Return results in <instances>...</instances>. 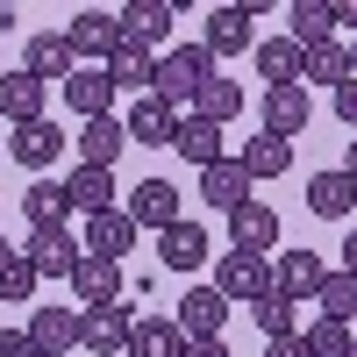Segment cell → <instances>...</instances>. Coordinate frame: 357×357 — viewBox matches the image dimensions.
<instances>
[{"label":"cell","instance_id":"cell-1","mask_svg":"<svg viewBox=\"0 0 357 357\" xmlns=\"http://www.w3.org/2000/svg\"><path fill=\"white\" fill-rule=\"evenodd\" d=\"M207 79H215V57H207V43H178V50L158 57V86H151V100H165V107L178 114V107L200 100Z\"/></svg>","mask_w":357,"mask_h":357},{"label":"cell","instance_id":"cell-2","mask_svg":"<svg viewBox=\"0 0 357 357\" xmlns=\"http://www.w3.org/2000/svg\"><path fill=\"white\" fill-rule=\"evenodd\" d=\"M215 293L222 301H257V293H272V257H250V250H229L215 257Z\"/></svg>","mask_w":357,"mask_h":357},{"label":"cell","instance_id":"cell-3","mask_svg":"<svg viewBox=\"0 0 357 357\" xmlns=\"http://www.w3.org/2000/svg\"><path fill=\"white\" fill-rule=\"evenodd\" d=\"M129 222L165 236V229H178V222H186V193H178L172 178H143V186L129 193Z\"/></svg>","mask_w":357,"mask_h":357},{"label":"cell","instance_id":"cell-4","mask_svg":"<svg viewBox=\"0 0 357 357\" xmlns=\"http://www.w3.org/2000/svg\"><path fill=\"white\" fill-rule=\"evenodd\" d=\"M229 307L236 301H222V293L215 286H186V301H178V336H186V343H207V336H222L229 329Z\"/></svg>","mask_w":357,"mask_h":357},{"label":"cell","instance_id":"cell-5","mask_svg":"<svg viewBox=\"0 0 357 357\" xmlns=\"http://www.w3.org/2000/svg\"><path fill=\"white\" fill-rule=\"evenodd\" d=\"M321 279H329V264H321L307 243H301V250H286V257H272V293H279V301H293V307L314 301Z\"/></svg>","mask_w":357,"mask_h":357},{"label":"cell","instance_id":"cell-6","mask_svg":"<svg viewBox=\"0 0 357 357\" xmlns=\"http://www.w3.org/2000/svg\"><path fill=\"white\" fill-rule=\"evenodd\" d=\"M72 57H93V65H107L114 50H122V15H100V8H79L72 29H65Z\"/></svg>","mask_w":357,"mask_h":357},{"label":"cell","instance_id":"cell-7","mask_svg":"<svg viewBox=\"0 0 357 357\" xmlns=\"http://www.w3.org/2000/svg\"><path fill=\"white\" fill-rule=\"evenodd\" d=\"M79 257H86V243L72 236V222H57V229H36V236H29V264H36L43 279H72V272H79Z\"/></svg>","mask_w":357,"mask_h":357},{"label":"cell","instance_id":"cell-8","mask_svg":"<svg viewBox=\"0 0 357 357\" xmlns=\"http://www.w3.org/2000/svg\"><path fill=\"white\" fill-rule=\"evenodd\" d=\"M22 329H29V343H36V357H72V343H79V329H86V314H72V307H36Z\"/></svg>","mask_w":357,"mask_h":357},{"label":"cell","instance_id":"cell-9","mask_svg":"<svg viewBox=\"0 0 357 357\" xmlns=\"http://www.w3.org/2000/svg\"><path fill=\"white\" fill-rule=\"evenodd\" d=\"M43 93L50 86L36 79V72H0V122H15V129H29V122H43Z\"/></svg>","mask_w":357,"mask_h":357},{"label":"cell","instance_id":"cell-10","mask_svg":"<svg viewBox=\"0 0 357 357\" xmlns=\"http://www.w3.org/2000/svg\"><path fill=\"white\" fill-rule=\"evenodd\" d=\"M307 114H314V100H307V86H264V136H279V143H293L307 129Z\"/></svg>","mask_w":357,"mask_h":357},{"label":"cell","instance_id":"cell-11","mask_svg":"<svg viewBox=\"0 0 357 357\" xmlns=\"http://www.w3.org/2000/svg\"><path fill=\"white\" fill-rule=\"evenodd\" d=\"M129 329H136V314L114 301V307H86V329H79V350H93V357H114V350H129Z\"/></svg>","mask_w":357,"mask_h":357},{"label":"cell","instance_id":"cell-12","mask_svg":"<svg viewBox=\"0 0 357 357\" xmlns=\"http://www.w3.org/2000/svg\"><path fill=\"white\" fill-rule=\"evenodd\" d=\"M272 243H279V215H272L264 200H243V207L229 215V250H250V257H264Z\"/></svg>","mask_w":357,"mask_h":357},{"label":"cell","instance_id":"cell-13","mask_svg":"<svg viewBox=\"0 0 357 357\" xmlns=\"http://www.w3.org/2000/svg\"><path fill=\"white\" fill-rule=\"evenodd\" d=\"M178 122H186V114H172L165 100L143 93V100L129 107V143H143V151H172V143H178Z\"/></svg>","mask_w":357,"mask_h":357},{"label":"cell","instance_id":"cell-14","mask_svg":"<svg viewBox=\"0 0 357 357\" xmlns=\"http://www.w3.org/2000/svg\"><path fill=\"white\" fill-rule=\"evenodd\" d=\"M57 93L72 100V114H86V122H100V114H114V79L100 72V65H79Z\"/></svg>","mask_w":357,"mask_h":357},{"label":"cell","instance_id":"cell-15","mask_svg":"<svg viewBox=\"0 0 357 357\" xmlns=\"http://www.w3.org/2000/svg\"><path fill=\"white\" fill-rule=\"evenodd\" d=\"M72 293H79V307H114V301H122V264H114V257H79Z\"/></svg>","mask_w":357,"mask_h":357},{"label":"cell","instance_id":"cell-16","mask_svg":"<svg viewBox=\"0 0 357 357\" xmlns=\"http://www.w3.org/2000/svg\"><path fill=\"white\" fill-rule=\"evenodd\" d=\"M136 250V222H129V207H107V215L86 222V257H114L122 264Z\"/></svg>","mask_w":357,"mask_h":357},{"label":"cell","instance_id":"cell-17","mask_svg":"<svg viewBox=\"0 0 357 357\" xmlns=\"http://www.w3.org/2000/svg\"><path fill=\"white\" fill-rule=\"evenodd\" d=\"M200 200H207V207H222V215H236V207L250 200V172H243V158L207 165V172H200Z\"/></svg>","mask_w":357,"mask_h":357},{"label":"cell","instance_id":"cell-18","mask_svg":"<svg viewBox=\"0 0 357 357\" xmlns=\"http://www.w3.org/2000/svg\"><path fill=\"white\" fill-rule=\"evenodd\" d=\"M172 22H178L172 0H129V8H122V36L143 43V50H158V43L172 36Z\"/></svg>","mask_w":357,"mask_h":357},{"label":"cell","instance_id":"cell-19","mask_svg":"<svg viewBox=\"0 0 357 357\" xmlns=\"http://www.w3.org/2000/svg\"><path fill=\"white\" fill-rule=\"evenodd\" d=\"M122 151H129V122H114V114H100V122L79 129V165L114 172V158H122Z\"/></svg>","mask_w":357,"mask_h":357},{"label":"cell","instance_id":"cell-20","mask_svg":"<svg viewBox=\"0 0 357 357\" xmlns=\"http://www.w3.org/2000/svg\"><path fill=\"white\" fill-rule=\"evenodd\" d=\"M250 29H257L250 8H215L200 43H207V57H236V50H257V43H250Z\"/></svg>","mask_w":357,"mask_h":357},{"label":"cell","instance_id":"cell-21","mask_svg":"<svg viewBox=\"0 0 357 357\" xmlns=\"http://www.w3.org/2000/svg\"><path fill=\"white\" fill-rule=\"evenodd\" d=\"M29 72H36L43 86H65L79 72V57H72V43L57 36V29H36V36H29Z\"/></svg>","mask_w":357,"mask_h":357},{"label":"cell","instance_id":"cell-22","mask_svg":"<svg viewBox=\"0 0 357 357\" xmlns=\"http://www.w3.org/2000/svg\"><path fill=\"white\" fill-rule=\"evenodd\" d=\"M158 257H165V272H178V279L200 272V264H207V229H200V222L165 229V236H158Z\"/></svg>","mask_w":357,"mask_h":357},{"label":"cell","instance_id":"cell-23","mask_svg":"<svg viewBox=\"0 0 357 357\" xmlns=\"http://www.w3.org/2000/svg\"><path fill=\"white\" fill-rule=\"evenodd\" d=\"M307 207H314L321 222H343L350 207H357V178H350L343 165H336V172H314V178H307Z\"/></svg>","mask_w":357,"mask_h":357},{"label":"cell","instance_id":"cell-24","mask_svg":"<svg viewBox=\"0 0 357 357\" xmlns=\"http://www.w3.org/2000/svg\"><path fill=\"white\" fill-rule=\"evenodd\" d=\"M129 357H186L178 321H172V314H136V329H129Z\"/></svg>","mask_w":357,"mask_h":357},{"label":"cell","instance_id":"cell-25","mask_svg":"<svg viewBox=\"0 0 357 357\" xmlns=\"http://www.w3.org/2000/svg\"><path fill=\"white\" fill-rule=\"evenodd\" d=\"M350 79H357L350 43H314V50L301 57V86H350Z\"/></svg>","mask_w":357,"mask_h":357},{"label":"cell","instance_id":"cell-26","mask_svg":"<svg viewBox=\"0 0 357 357\" xmlns=\"http://www.w3.org/2000/svg\"><path fill=\"white\" fill-rule=\"evenodd\" d=\"M65 129H57V122H29V129H15V158L29 165V172H50L57 158H65Z\"/></svg>","mask_w":357,"mask_h":357},{"label":"cell","instance_id":"cell-27","mask_svg":"<svg viewBox=\"0 0 357 357\" xmlns=\"http://www.w3.org/2000/svg\"><path fill=\"white\" fill-rule=\"evenodd\" d=\"M65 193H72V215H86V222H93V215H107V207H114V172L79 165V172L65 178Z\"/></svg>","mask_w":357,"mask_h":357},{"label":"cell","instance_id":"cell-28","mask_svg":"<svg viewBox=\"0 0 357 357\" xmlns=\"http://www.w3.org/2000/svg\"><path fill=\"white\" fill-rule=\"evenodd\" d=\"M250 57H257V79H264V86H301V57H307V50L293 43V36H272V43H257Z\"/></svg>","mask_w":357,"mask_h":357},{"label":"cell","instance_id":"cell-29","mask_svg":"<svg viewBox=\"0 0 357 357\" xmlns=\"http://www.w3.org/2000/svg\"><path fill=\"white\" fill-rule=\"evenodd\" d=\"M286 22H293V43H301V50L336 43V8H329V0H293Z\"/></svg>","mask_w":357,"mask_h":357},{"label":"cell","instance_id":"cell-30","mask_svg":"<svg viewBox=\"0 0 357 357\" xmlns=\"http://www.w3.org/2000/svg\"><path fill=\"white\" fill-rule=\"evenodd\" d=\"M100 72L114 79V93H122V86H143V93H151V86H158V57L143 50V43H129V36H122V50H114Z\"/></svg>","mask_w":357,"mask_h":357},{"label":"cell","instance_id":"cell-31","mask_svg":"<svg viewBox=\"0 0 357 357\" xmlns=\"http://www.w3.org/2000/svg\"><path fill=\"white\" fill-rule=\"evenodd\" d=\"M236 114H243V86L215 72V79L200 86V100H193V122H215L222 129V122H236Z\"/></svg>","mask_w":357,"mask_h":357},{"label":"cell","instance_id":"cell-32","mask_svg":"<svg viewBox=\"0 0 357 357\" xmlns=\"http://www.w3.org/2000/svg\"><path fill=\"white\" fill-rule=\"evenodd\" d=\"M172 151L186 158L193 172H207V165H222V129H215V122H193V114H186V122H178V143H172Z\"/></svg>","mask_w":357,"mask_h":357},{"label":"cell","instance_id":"cell-33","mask_svg":"<svg viewBox=\"0 0 357 357\" xmlns=\"http://www.w3.org/2000/svg\"><path fill=\"white\" fill-rule=\"evenodd\" d=\"M236 158H243L250 186H257V178H279V172L293 165V143H279V136H264V129H257V136H250V143H243V151H236Z\"/></svg>","mask_w":357,"mask_h":357},{"label":"cell","instance_id":"cell-34","mask_svg":"<svg viewBox=\"0 0 357 357\" xmlns=\"http://www.w3.org/2000/svg\"><path fill=\"white\" fill-rule=\"evenodd\" d=\"M22 215H29V222H36V229H57V222H65V215H72V193H65V186H57V178H36V186H29V193H22Z\"/></svg>","mask_w":357,"mask_h":357},{"label":"cell","instance_id":"cell-35","mask_svg":"<svg viewBox=\"0 0 357 357\" xmlns=\"http://www.w3.org/2000/svg\"><path fill=\"white\" fill-rule=\"evenodd\" d=\"M314 301H321V314H329V321H343V329H357V279H350V272H329Z\"/></svg>","mask_w":357,"mask_h":357},{"label":"cell","instance_id":"cell-36","mask_svg":"<svg viewBox=\"0 0 357 357\" xmlns=\"http://www.w3.org/2000/svg\"><path fill=\"white\" fill-rule=\"evenodd\" d=\"M301 343H307V357H350L357 329H343V321H329V314H314L307 329H301Z\"/></svg>","mask_w":357,"mask_h":357},{"label":"cell","instance_id":"cell-37","mask_svg":"<svg viewBox=\"0 0 357 357\" xmlns=\"http://www.w3.org/2000/svg\"><path fill=\"white\" fill-rule=\"evenodd\" d=\"M250 321L264 329V343H272V336H301V314H293V301H279V293H257Z\"/></svg>","mask_w":357,"mask_h":357},{"label":"cell","instance_id":"cell-38","mask_svg":"<svg viewBox=\"0 0 357 357\" xmlns=\"http://www.w3.org/2000/svg\"><path fill=\"white\" fill-rule=\"evenodd\" d=\"M43 286V272H36V264H29V250H15V264H8V272H0V301H29V293H36Z\"/></svg>","mask_w":357,"mask_h":357},{"label":"cell","instance_id":"cell-39","mask_svg":"<svg viewBox=\"0 0 357 357\" xmlns=\"http://www.w3.org/2000/svg\"><path fill=\"white\" fill-rule=\"evenodd\" d=\"M336 122L357 136V79H350V86H336Z\"/></svg>","mask_w":357,"mask_h":357},{"label":"cell","instance_id":"cell-40","mask_svg":"<svg viewBox=\"0 0 357 357\" xmlns=\"http://www.w3.org/2000/svg\"><path fill=\"white\" fill-rule=\"evenodd\" d=\"M0 357H36V343H29V329H0Z\"/></svg>","mask_w":357,"mask_h":357},{"label":"cell","instance_id":"cell-41","mask_svg":"<svg viewBox=\"0 0 357 357\" xmlns=\"http://www.w3.org/2000/svg\"><path fill=\"white\" fill-rule=\"evenodd\" d=\"M264 357H307V343H301V336H272V343H264Z\"/></svg>","mask_w":357,"mask_h":357},{"label":"cell","instance_id":"cell-42","mask_svg":"<svg viewBox=\"0 0 357 357\" xmlns=\"http://www.w3.org/2000/svg\"><path fill=\"white\" fill-rule=\"evenodd\" d=\"M186 357H229V343H222V336H207V343H186Z\"/></svg>","mask_w":357,"mask_h":357},{"label":"cell","instance_id":"cell-43","mask_svg":"<svg viewBox=\"0 0 357 357\" xmlns=\"http://www.w3.org/2000/svg\"><path fill=\"white\" fill-rule=\"evenodd\" d=\"M343 272H350V279H357V229H350V236H343Z\"/></svg>","mask_w":357,"mask_h":357},{"label":"cell","instance_id":"cell-44","mask_svg":"<svg viewBox=\"0 0 357 357\" xmlns=\"http://www.w3.org/2000/svg\"><path fill=\"white\" fill-rule=\"evenodd\" d=\"M343 172H350V178H357V136H350V151H343Z\"/></svg>","mask_w":357,"mask_h":357},{"label":"cell","instance_id":"cell-45","mask_svg":"<svg viewBox=\"0 0 357 357\" xmlns=\"http://www.w3.org/2000/svg\"><path fill=\"white\" fill-rule=\"evenodd\" d=\"M8 264H15V250H8V243H0V272H8Z\"/></svg>","mask_w":357,"mask_h":357},{"label":"cell","instance_id":"cell-46","mask_svg":"<svg viewBox=\"0 0 357 357\" xmlns=\"http://www.w3.org/2000/svg\"><path fill=\"white\" fill-rule=\"evenodd\" d=\"M350 357H357V343H350Z\"/></svg>","mask_w":357,"mask_h":357},{"label":"cell","instance_id":"cell-47","mask_svg":"<svg viewBox=\"0 0 357 357\" xmlns=\"http://www.w3.org/2000/svg\"><path fill=\"white\" fill-rule=\"evenodd\" d=\"M0 143H8V136H0Z\"/></svg>","mask_w":357,"mask_h":357},{"label":"cell","instance_id":"cell-48","mask_svg":"<svg viewBox=\"0 0 357 357\" xmlns=\"http://www.w3.org/2000/svg\"><path fill=\"white\" fill-rule=\"evenodd\" d=\"M350 57H357V50H350Z\"/></svg>","mask_w":357,"mask_h":357}]
</instances>
